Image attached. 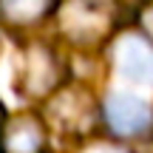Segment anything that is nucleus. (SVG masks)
Returning <instances> with one entry per match:
<instances>
[{"mask_svg": "<svg viewBox=\"0 0 153 153\" xmlns=\"http://www.w3.org/2000/svg\"><path fill=\"white\" fill-rule=\"evenodd\" d=\"M85 153H128V150L116 148V145H91Z\"/></svg>", "mask_w": 153, "mask_h": 153, "instance_id": "8", "label": "nucleus"}, {"mask_svg": "<svg viewBox=\"0 0 153 153\" xmlns=\"http://www.w3.org/2000/svg\"><path fill=\"white\" fill-rule=\"evenodd\" d=\"M45 131L34 116H17L6 131V153H40Z\"/></svg>", "mask_w": 153, "mask_h": 153, "instance_id": "4", "label": "nucleus"}, {"mask_svg": "<svg viewBox=\"0 0 153 153\" xmlns=\"http://www.w3.org/2000/svg\"><path fill=\"white\" fill-rule=\"evenodd\" d=\"M57 62L45 48H34L28 54V91L34 94H45L57 79Z\"/></svg>", "mask_w": 153, "mask_h": 153, "instance_id": "6", "label": "nucleus"}, {"mask_svg": "<svg viewBox=\"0 0 153 153\" xmlns=\"http://www.w3.org/2000/svg\"><path fill=\"white\" fill-rule=\"evenodd\" d=\"M105 122H108L111 133L122 139L131 136H142V133L150 131L153 125V111L145 99L133 97V94H111L105 99Z\"/></svg>", "mask_w": 153, "mask_h": 153, "instance_id": "2", "label": "nucleus"}, {"mask_svg": "<svg viewBox=\"0 0 153 153\" xmlns=\"http://www.w3.org/2000/svg\"><path fill=\"white\" fill-rule=\"evenodd\" d=\"M116 71L136 85H153V43L145 34L128 31L114 48Z\"/></svg>", "mask_w": 153, "mask_h": 153, "instance_id": "3", "label": "nucleus"}, {"mask_svg": "<svg viewBox=\"0 0 153 153\" xmlns=\"http://www.w3.org/2000/svg\"><path fill=\"white\" fill-rule=\"evenodd\" d=\"M142 23H145V37L153 43V3L145 9V17H142Z\"/></svg>", "mask_w": 153, "mask_h": 153, "instance_id": "7", "label": "nucleus"}, {"mask_svg": "<svg viewBox=\"0 0 153 153\" xmlns=\"http://www.w3.org/2000/svg\"><path fill=\"white\" fill-rule=\"evenodd\" d=\"M54 9V0H0V17L11 26H31Z\"/></svg>", "mask_w": 153, "mask_h": 153, "instance_id": "5", "label": "nucleus"}, {"mask_svg": "<svg viewBox=\"0 0 153 153\" xmlns=\"http://www.w3.org/2000/svg\"><path fill=\"white\" fill-rule=\"evenodd\" d=\"M114 26V0H71L62 9V28L76 43H97Z\"/></svg>", "mask_w": 153, "mask_h": 153, "instance_id": "1", "label": "nucleus"}]
</instances>
